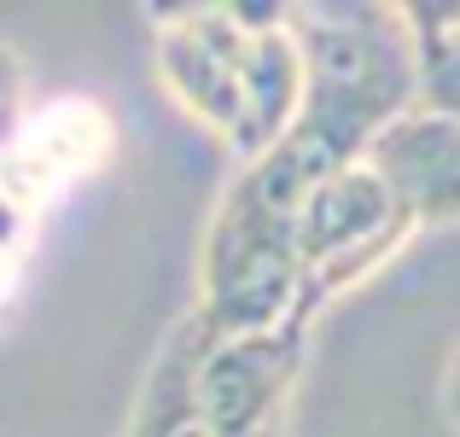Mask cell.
Segmentation results:
<instances>
[{"mask_svg": "<svg viewBox=\"0 0 460 437\" xmlns=\"http://www.w3.org/2000/svg\"><path fill=\"white\" fill-rule=\"evenodd\" d=\"M408 239H414V222H408L402 204L391 199V187L367 169V157L326 169L309 187L304 216H297L304 315L314 321L332 298H344V291L361 286L373 269H385Z\"/></svg>", "mask_w": 460, "mask_h": 437, "instance_id": "4", "label": "cell"}, {"mask_svg": "<svg viewBox=\"0 0 460 437\" xmlns=\"http://www.w3.org/2000/svg\"><path fill=\"white\" fill-rule=\"evenodd\" d=\"M105 152H111V123H105V111L88 105V100H65V105H53V111L23 123L18 146H12L6 164H0V192L35 216V204L65 192L76 175H88Z\"/></svg>", "mask_w": 460, "mask_h": 437, "instance_id": "7", "label": "cell"}, {"mask_svg": "<svg viewBox=\"0 0 460 437\" xmlns=\"http://www.w3.org/2000/svg\"><path fill=\"white\" fill-rule=\"evenodd\" d=\"M367 169L391 187L414 234L460 222V123L431 105H414L367 146Z\"/></svg>", "mask_w": 460, "mask_h": 437, "instance_id": "6", "label": "cell"}, {"mask_svg": "<svg viewBox=\"0 0 460 437\" xmlns=\"http://www.w3.org/2000/svg\"><path fill=\"white\" fill-rule=\"evenodd\" d=\"M6 281H12V257H0V291H6Z\"/></svg>", "mask_w": 460, "mask_h": 437, "instance_id": "12", "label": "cell"}, {"mask_svg": "<svg viewBox=\"0 0 460 437\" xmlns=\"http://www.w3.org/2000/svg\"><path fill=\"white\" fill-rule=\"evenodd\" d=\"M326 164L297 135L274 152L234 169L210 210L199 245V315L216 338L269 333L304 315V274H297V216Z\"/></svg>", "mask_w": 460, "mask_h": 437, "instance_id": "2", "label": "cell"}, {"mask_svg": "<svg viewBox=\"0 0 460 437\" xmlns=\"http://www.w3.org/2000/svg\"><path fill=\"white\" fill-rule=\"evenodd\" d=\"M443 415H449L455 432H460V344H455V356H449V373H443Z\"/></svg>", "mask_w": 460, "mask_h": 437, "instance_id": "11", "label": "cell"}, {"mask_svg": "<svg viewBox=\"0 0 460 437\" xmlns=\"http://www.w3.org/2000/svg\"><path fill=\"white\" fill-rule=\"evenodd\" d=\"M157 76L169 100L210 129L239 164L274 152L304 111V53L280 6L157 12Z\"/></svg>", "mask_w": 460, "mask_h": 437, "instance_id": "1", "label": "cell"}, {"mask_svg": "<svg viewBox=\"0 0 460 437\" xmlns=\"http://www.w3.org/2000/svg\"><path fill=\"white\" fill-rule=\"evenodd\" d=\"M420 41V105L460 123V6H408Z\"/></svg>", "mask_w": 460, "mask_h": 437, "instance_id": "9", "label": "cell"}, {"mask_svg": "<svg viewBox=\"0 0 460 437\" xmlns=\"http://www.w3.org/2000/svg\"><path fill=\"white\" fill-rule=\"evenodd\" d=\"M309 326L314 321H286L239 338L210 333L199 361V397L210 437H286L297 373L309 356Z\"/></svg>", "mask_w": 460, "mask_h": 437, "instance_id": "5", "label": "cell"}, {"mask_svg": "<svg viewBox=\"0 0 460 437\" xmlns=\"http://www.w3.org/2000/svg\"><path fill=\"white\" fill-rule=\"evenodd\" d=\"M304 53V111L292 135L326 169L367 157V146L420 105V41L408 6H292Z\"/></svg>", "mask_w": 460, "mask_h": 437, "instance_id": "3", "label": "cell"}, {"mask_svg": "<svg viewBox=\"0 0 460 437\" xmlns=\"http://www.w3.org/2000/svg\"><path fill=\"white\" fill-rule=\"evenodd\" d=\"M30 123V65L12 47H0V164Z\"/></svg>", "mask_w": 460, "mask_h": 437, "instance_id": "10", "label": "cell"}, {"mask_svg": "<svg viewBox=\"0 0 460 437\" xmlns=\"http://www.w3.org/2000/svg\"><path fill=\"white\" fill-rule=\"evenodd\" d=\"M204 344H210V326L187 309L169 326V338L157 344L146 379H140L135 415H128V437H210L204 397H199Z\"/></svg>", "mask_w": 460, "mask_h": 437, "instance_id": "8", "label": "cell"}]
</instances>
